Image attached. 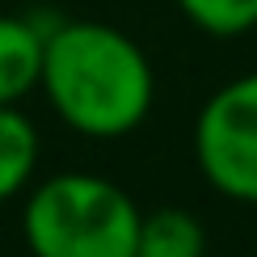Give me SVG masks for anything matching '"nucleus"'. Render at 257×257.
Here are the masks:
<instances>
[{"instance_id": "nucleus-1", "label": "nucleus", "mask_w": 257, "mask_h": 257, "mask_svg": "<svg viewBox=\"0 0 257 257\" xmlns=\"http://www.w3.org/2000/svg\"><path fill=\"white\" fill-rule=\"evenodd\" d=\"M42 93L76 135L122 139L139 131L156 101L144 47L105 21H59L42 42Z\"/></svg>"}, {"instance_id": "nucleus-2", "label": "nucleus", "mask_w": 257, "mask_h": 257, "mask_svg": "<svg viewBox=\"0 0 257 257\" xmlns=\"http://www.w3.org/2000/svg\"><path fill=\"white\" fill-rule=\"evenodd\" d=\"M135 198L110 177L59 173L26 198L21 232L34 257H135Z\"/></svg>"}, {"instance_id": "nucleus-3", "label": "nucleus", "mask_w": 257, "mask_h": 257, "mask_svg": "<svg viewBox=\"0 0 257 257\" xmlns=\"http://www.w3.org/2000/svg\"><path fill=\"white\" fill-rule=\"evenodd\" d=\"M198 173L232 202H257V72L228 80L194 118Z\"/></svg>"}, {"instance_id": "nucleus-4", "label": "nucleus", "mask_w": 257, "mask_h": 257, "mask_svg": "<svg viewBox=\"0 0 257 257\" xmlns=\"http://www.w3.org/2000/svg\"><path fill=\"white\" fill-rule=\"evenodd\" d=\"M47 34L26 17H0V105H17L42 76Z\"/></svg>"}, {"instance_id": "nucleus-5", "label": "nucleus", "mask_w": 257, "mask_h": 257, "mask_svg": "<svg viewBox=\"0 0 257 257\" xmlns=\"http://www.w3.org/2000/svg\"><path fill=\"white\" fill-rule=\"evenodd\" d=\"M135 257H207V228L181 207H160L139 223Z\"/></svg>"}, {"instance_id": "nucleus-6", "label": "nucleus", "mask_w": 257, "mask_h": 257, "mask_svg": "<svg viewBox=\"0 0 257 257\" xmlns=\"http://www.w3.org/2000/svg\"><path fill=\"white\" fill-rule=\"evenodd\" d=\"M38 165V131L17 105H0V202L17 198Z\"/></svg>"}, {"instance_id": "nucleus-7", "label": "nucleus", "mask_w": 257, "mask_h": 257, "mask_svg": "<svg viewBox=\"0 0 257 257\" xmlns=\"http://www.w3.org/2000/svg\"><path fill=\"white\" fill-rule=\"evenodd\" d=\"M181 17L211 38H240L257 30V0H173Z\"/></svg>"}]
</instances>
